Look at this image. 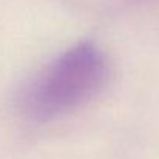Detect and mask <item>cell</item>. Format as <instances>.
I'll return each mask as SVG.
<instances>
[{
  "label": "cell",
  "instance_id": "1",
  "mask_svg": "<svg viewBox=\"0 0 159 159\" xmlns=\"http://www.w3.org/2000/svg\"><path fill=\"white\" fill-rule=\"evenodd\" d=\"M108 62L93 42H80L50 63L25 90L23 113L48 122L85 105L105 87Z\"/></svg>",
  "mask_w": 159,
  "mask_h": 159
}]
</instances>
